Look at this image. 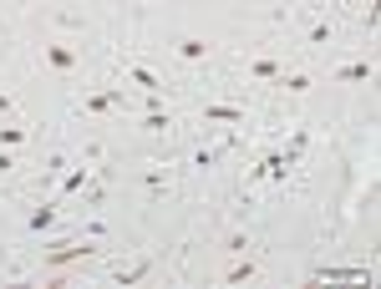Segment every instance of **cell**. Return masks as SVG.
I'll return each mask as SVG.
<instances>
[{
  "label": "cell",
  "mask_w": 381,
  "mask_h": 289,
  "mask_svg": "<svg viewBox=\"0 0 381 289\" xmlns=\"http://www.w3.org/2000/svg\"><path fill=\"white\" fill-rule=\"evenodd\" d=\"M51 223H56V208H46V203H41V208L31 213V229H36V233H46Z\"/></svg>",
  "instance_id": "cell-12"
},
{
  "label": "cell",
  "mask_w": 381,
  "mask_h": 289,
  "mask_svg": "<svg viewBox=\"0 0 381 289\" xmlns=\"http://www.w3.org/2000/svg\"><path fill=\"white\" fill-rule=\"evenodd\" d=\"M249 76H254V82H280V61H274V56L249 61Z\"/></svg>",
  "instance_id": "cell-4"
},
{
  "label": "cell",
  "mask_w": 381,
  "mask_h": 289,
  "mask_svg": "<svg viewBox=\"0 0 381 289\" xmlns=\"http://www.w3.org/2000/svg\"><path fill=\"white\" fill-rule=\"evenodd\" d=\"M204 117H208V122H244V107H224V102H208Z\"/></svg>",
  "instance_id": "cell-5"
},
{
  "label": "cell",
  "mask_w": 381,
  "mask_h": 289,
  "mask_svg": "<svg viewBox=\"0 0 381 289\" xmlns=\"http://www.w3.org/2000/svg\"><path fill=\"white\" fill-rule=\"evenodd\" d=\"M87 183H91V167H72V173L61 178V193H82Z\"/></svg>",
  "instance_id": "cell-7"
},
{
  "label": "cell",
  "mask_w": 381,
  "mask_h": 289,
  "mask_svg": "<svg viewBox=\"0 0 381 289\" xmlns=\"http://www.w3.org/2000/svg\"><path fill=\"white\" fill-rule=\"evenodd\" d=\"M10 112V97H6V91H0V117H6Z\"/></svg>",
  "instance_id": "cell-18"
},
{
  "label": "cell",
  "mask_w": 381,
  "mask_h": 289,
  "mask_svg": "<svg viewBox=\"0 0 381 289\" xmlns=\"http://www.w3.org/2000/svg\"><path fill=\"white\" fill-rule=\"evenodd\" d=\"M91 254H102L97 244H87V239H72V244H51L46 248V269H67V264H76V259H91Z\"/></svg>",
  "instance_id": "cell-1"
},
{
  "label": "cell",
  "mask_w": 381,
  "mask_h": 289,
  "mask_svg": "<svg viewBox=\"0 0 381 289\" xmlns=\"http://www.w3.org/2000/svg\"><path fill=\"white\" fill-rule=\"evenodd\" d=\"M127 82H138L142 91H157L163 82H157V71H148V67H127Z\"/></svg>",
  "instance_id": "cell-8"
},
{
  "label": "cell",
  "mask_w": 381,
  "mask_h": 289,
  "mask_svg": "<svg viewBox=\"0 0 381 289\" xmlns=\"http://www.w3.org/2000/svg\"><path fill=\"white\" fill-rule=\"evenodd\" d=\"M46 67H51V71H72V67H76V51H72L67 41H51V46H46Z\"/></svg>",
  "instance_id": "cell-2"
},
{
  "label": "cell",
  "mask_w": 381,
  "mask_h": 289,
  "mask_svg": "<svg viewBox=\"0 0 381 289\" xmlns=\"http://www.w3.org/2000/svg\"><path fill=\"white\" fill-rule=\"evenodd\" d=\"M178 56H183V61H204V56H208V41H199V36H183V41H178Z\"/></svg>",
  "instance_id": "cell-6"
},
{
  "label": "cell",
  "mask_w": 381,
  "mask_h": 289,
  "mask_svg": "<svg viewBox=\"0 0 381 289\" xmlns=\"http://www.w3.org/2000/svg\"><path fill=\"white\" fill-rule=\"evenodd\" d=\"M163 127H173V117H168V112H148V117H142V132H163Z\"/></svg>",
  "instance_id": "cell-11"
},
{
  "label": "cell",
  "mask_w": 381,
  "mask_h": 289,
  "mask_svg": "<svg viewBox=\"0 0 381 289\" xmlns=\"http://www.w3.org/2000/svg\"><path fill=\"white\" fill-rule=\"evenodd\" d=\"M10 167H16V163H10V152H0V173H10Z\"/></svg>",
  "instance_id": "cell-17"
},
{
  "label": "cell",
  "mask_w": 381,
  "mask_h": 289,
  "mask_svg": "<svg viewBox=\"0 0 381 289\" xmlns=\"http://www.w3.org/2000/svg\"><path fill=\"white\" fill-rule=\"evenodd\" d=\"M82 107H87V112H112V107H122V86H112V91H91V97H82Z\"/></svg>",
  "instance_id": "cell-3"
},
{
  "label": "cell",
  "mask_w": 381,
  "mask_h": 289,
  "mask_svg": "<svg viewBox=\"0 0 381 289\" xmlns=\"http://www.w3.org/2000/svg\"><path fill=\"white\" fill-rule=\"evenodd\" d=\"M280 86H285V91H310V76H300V71L285 76V71H280Z\"/></svg>",
  "instance_id": "cell-13"
},
{
  "label": "cell",
  "mask_w": 381,
  "mask_h": 289,
  "mask_svg": "<svg viewBox=\"0 0 381 289\" xmlns=\"http://www.w3.org/2000/svg\"><path fill=\"white\" fill-rule=\"evenodd\" d=\"M366 76H371V61H351V67L336 71V82H366Z\"/></svg>",
  "instance_id": "cell-9"
},
{
  "label": "cell",
  "mask_w": 381,
  "mask_h": 289,
  "mask_svg": "<svg viewBox=\"0 0 381 289\" xmlns=\"http://www.w3.org/2000/svg\"><path fill=\"white\" fill-rule=\"evenodd\" d=\"M249 274H254V264H249V259H244V264H234V269L224 274V279H229V284H239V279H249Z\"/></svg>",
  "instance_id": "cell-16"
},
{
  "label": "cell",
  "mask_w": 381,
  "mask_h": 289,
  "mask_svg": "<svg viewBox=\"0 0 381 289\" xmlns=\"http://www.w3.org/2000/svg\"><path fill=\"white\" fill-rule=\"evenodd\" d=\"M325 41H331V25L315 21V25H310V46H325Z\"/></svg>",
  "instance_id": "cell-15"
},
{
  "label": "cell",
  "mask_w": 381,
  "mask_h": 289,
  "mask_svg": "<svg viewBox=\"0 0 381 289\" xmlns=\"http://www.w3.org/2000/svg\"><path fill=\"white\" fill-rule=\"evenodd\" d=\"M153 269V259H138V264H127V269H117V284H138L142 274Z\"/></svg>",
  "instance_id": "cell-10"
},
{
  "label": "cell",
  "mask_w": 381,
  "mask_h": 289,
  "mask_svg": "<svg viewBox=\"0 0 381 289\" xmlns=\"http://www.w3.org/2000/svg\"><path fill=\"white\" fill-rule=\"evenodd\" d=\"M0 142H6V148H21V142H25V127H0Z\"/></svg>",
  "instance_id": "cell-14"
}]
</instances>
